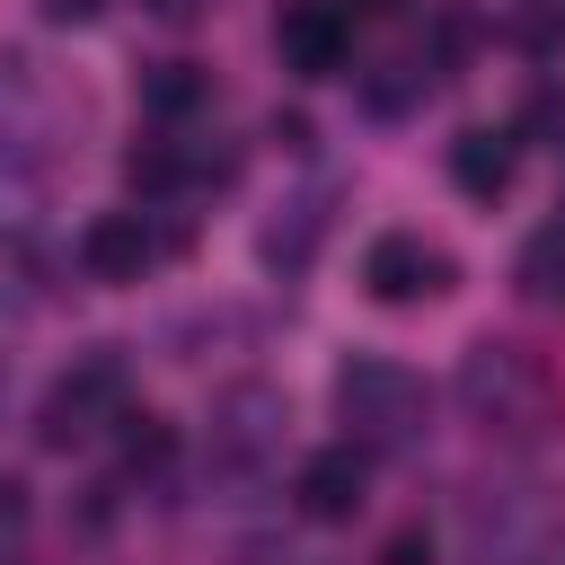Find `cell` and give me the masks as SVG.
<instances>
[{"instance_id":"obj_1","label":"cell","mask_w":565,"mask_h":565,"mask_svg":"<svg viewBox=\"0 0 565 565\" xmlns=\"http://www.w3.org/2000/svg\"><path fill=\"white\" fill-rule=\"evenodd\" d=\"M459 406H468L486 433H503V441H547V433L565 424V388H556L547 362H539L530 344H512V335L468 344V362H459Z\"/></svg>"},{"instance_id":"obj_2","label":"cell","mask_w":565,"mask_h":565,"mask_svg":"<svg viewBox=\"0 0 565 565\" xmlns=\"http://www.w3.org/2000/svg\"><path fill=\"white\" fill-rule=\"evenodd\" d=\"M335 415L353 433H371V441H415L424 380L406 362H388V353H353V362H335Z\"/></svg>"},{"instance_id":"obj_3","label":"cell","mask_w":565,"mask_h":565,"mask_svg":"<svg viewBox=\"0 0 565 565\" xmlns=\"http://www.w3.org/2000/svg\"><path fill=\"white\" fill-rule=\"evenodd\" d=\"M282 424H291V397H282V388H265V380L221 388V397H212V450H203L212 477H256V468L274 459Z\"/></svg>"},{"instance_id":"obj_4","label":"cell","mask_w":565,"mask_h":565,"mask_svg":"<svg viewBox=\"0 0 565 565\" xmlns=\"http://www.w3.org/2000/svg\"><path fill=\"white\" fill-rule=\"evenodd\" d=\"M450 282H459L450 247H433V238H415V230H380V238L362 247V291H371V300H388V309L441 300Z\"/></svg>"},{"instance_id":"obj_5","label":"cell","mask_w":565,"mask_h":565,"mask_svg":"<svg viewBox=\"0 0 565 565\" xmlns=\"http://www.w3.org/2000/svg\"><path fill=\"white\" fill-rule=\"evenodd\" d=\"M274 53H282V71H300V79H335L344 53H353V18H344V0H282V18H274Z\"/></svg>"},{"instance_id":"obj_6","label":"cell","mask_w":565,"mask_h":565,"mask_svg":"<svg viewBox=\"0 0 565 565\" xmlns=\"http://www.w3.org/2000/svg\"><path fill=\"white\" fill-rule=\"evenodd\" d=\"M150 256H159V238H150L141 212H97V221L79 230V274H88V282H141Z\"/></svg>"},{"instance_id":"obj_7","label":"cell","mask_w":565,"mask_h":565,"mask_svg":"<svg viewBox=\"0 0 565 565\" xmlns=\"http://www.w3.org/2000/svg\"><path fill=\"white\" fill-rule=\"evenodd\" d=\"M362 450L353 441H335V450H309L300 459V477H291V503L309 512V521H353L362 512Z\"/></svg>"},{"instance_id":"obj_8","label":"cell","mask_w":565,"mask_h":565,"mask_svg":"<svg viewBox=\"0 0 565 565\" xmlns=\"http://www.w3.org/2000/svg\"><path fill=\"white\" fill-rule=\"evenodd\" d=\"M318 238H327V194H291V203H274V221L256 230V256H265V274L300 282V274L318 265Z\"/></svg>"},{"instance_id":"obj_9","label":"cell","mask_w":565,"mask_h":565,"mask_svg":"<svg viewBox=\"0 0 565 565\" xmlns=\"http://www.w3.org/2000/svg\"><path fill=\"white\" fill-rule=\"evenodd\" d=\"M512 159H521V132H494V124H468V132L450 141V185H459L468 203H494V194L512 185Z\"/></svg>"},{"instance_id":"obj_10","label":"cell","mask_w":565,"mask_h":565,"mask_svg":"<svg viewBox=\"0 0 565 565\" xmlns=\"http://www.w3.org/2000/svg\"><path fill=\"white\" fill-rule=\"evenodd\" d=\"M203 97H212V71H203V62H150V71H141V106H150L159 124H185Z\"/></svg>"},{"instance_id":"obj_11","label":"cell","mask_w":565,"mask_h":565,"mask_svg":"<svg viewBox=\"0 0 565 565\" xmlns=\"http://www.w3.org/2000/svg\"><path fill=\"white\" fill-rule=\"evenodd\" d=\"M424 71L415 62H371V71H353V97H362V115H380V124H397V115H415L424 106Z\"/></svg>"},{"instance_id":"obj_12","label":"cell","mask_w":565,"mask_h":565,"mask_svg":"<svg viewBox=\"0 0 565 565\" xmlns=\"http://www.w3.org/2000/svg\"><path fill=\"white\" fill-rule=\"evenodd\" d=\"M35 194H44V159L26 150V132H0V230H26Z\"/></svg>"},{"instance_id":"obj_13","label":"cell","mask_w":565,"mask_h":565,"mask_svg":"<svg viewBox=\"0 0 565 565\" xmlns=\"http://www.w3.org/2000/svg\"><path fill=\"white\" fill-rule=\"evenodd\" d=\"M124 185H132V194H177V185H185V141H177V132H141V141L124 150Z\"/></svg>"},{"instance_id":"obj_14","label":"cell","mask_w":565,"mask_h":565,"mask_svg":"<svg viewBox=\"0 0 565 565\" xmlns=\"http://www.w3.org/2000/svg\"><path fill=\"white\" fill-rule=\"evenodd\" d=\"M115 441H124V468H132V477H150V468L177 459V433H168L150 406H124V415H115Z\"/></svg>"},{"instance_id":"obj_15","label":"cell","mask_w":565,"mask_h":565,"mask_svg":"<svg viewBox=\"0 0 565 565\" xmlns=\"http://www.w3.org/2000/svg\"><path fill=\"white\" fill-rule=\"evenodd\" d=\"M512 274H521V291H530V300H565V221H547V230L521 247V265H512Z\"/></svg>"},{"instance_id":"obj_16","label":"cell","mask_w":565,"mask_h":565,"mask_svg":"<svg viewBox=\"0 0 565 565\" xmlns=\"http://www.w3.org/2000/svg\"><path fill=\"white\" fill-rule=\"evenodd\" d=\"M468 53H477V18H468V9H441V18H433V71L450 79Z\"/></svg>"},{"instance_id":"obj_17","label":"cell","mask_w":565,"mask_h":565,"mask_svg":"<svg viewBox=\"0 0 565 565\" xmlns=\"http://www.w3.org/2000/svg\"><path fill=\"white\" fill-rule=\"evenodd\" d=\"M115 494H124V486H79L71 530H79V539H106V530H115Z\"/></svg>"},{"instance_id":"obj_18","label":"cell","mask_w":565,"mask_h":565,"mask_svg":"<svg viewBox=\"0 0 565 565\" xmlns=\"http://www.w3.org/2000/svg\"><path fill=\"white\" fill-rule=\"evenodd\" d=\"M371 565H433V539H424V530H388Z\"/></svg>"},{"instance_id":"obj_19","label":"cell","mask_w":565,"mask_h":565,"mask_svg":"<svg viewBox=\"0 0 565 565\" xmlns=\"http://www.w3.org/2000/svg\"><path fill=\"white\" fill-rule=\"evenodd\" d=\"M512 132H565V97H556V88H539V97L521 106V124H512Z\"/></svg>"},{"instance_id":"obj_20","label":"cell","mask_w":565,"mask_h":565,"mask_svg":"<svg viewBox=\"0 0 565 565\" xmlns=\"http://www.w3.org/2000/svg\"><path fill=\"white\" fill-rule=\"evenodd\" d=\"M265 132H274V141H282V150H291V159H309V141H318V132H309V115H274V124H265Z\"/></svg>"},{"instance_id":"obj_21","label":"cell","mask_w":565,"mask_h":565,"mask_svg":"<svg viewBox=\"0 0 565 565\" xmlns=\"http://www.w3.org/2000/svg\"><path fill=\"white\" fill-rule=\"evenodd\" d=\"M18 530H26V486L0 477V539H18Z\"/></svg>"},{"instance_id":"obj_22","label":"cell","mask_w":565,"mask_h":565,"mask_svg":"<svg viewBox=\"0 0 565 565\" xmlns=\"http://www.w3.org/2000/svg\"><path fill=\"white\" fill-rule=\"evenodd\" d=\"M512 44H530V53H547V44H556V18H547V9H530V18L512 26Z\"/></svg>"},{"instance_id":"obj_23","label":"cell","mask_w":565,"mask_h":565,"mask_svg":"<svg viewBox=\"0 0 565 565\" xmlns=\"http://www.w3.org/2000/svg\"><path fill=\"white\" fill-rule=\"evenodd\" d=\"M53 26H79V18H97V0H35Z\"/></svg>"},{"instance_id":"obj_24","label":"cell","mask_w":565,"mask_h":565,"mask_svg":"<svg viewBox=\"0 0 565 565\" xmlns=\"http://www.w3.org/2000/svg\"><path fill=\"white\" fill-rule=\"evenodd\" d=\"M18 327H26V309H18L9 291H0V362H9V344H18Z\"/></svg>"}]
</instances>
